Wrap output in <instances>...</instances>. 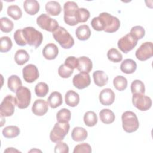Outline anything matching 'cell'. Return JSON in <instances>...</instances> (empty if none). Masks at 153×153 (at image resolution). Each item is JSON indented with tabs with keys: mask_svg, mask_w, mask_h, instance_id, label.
<instances>
[{
	"mask_svg": "<svg viewBox=\"0 0 153 153\" xmlns=\"http://www.w3.org/2000/svg\"><path fill=\"white\" fill-rule=\"evenodd\" d=\"M45 11L48 14L56 16L60 14L62 11V7L60 4L55 1H48L45 4Z\"/></svg>",
	"mask_w": 153,
	"mask_h": 153,
	"instance_id": "cb8c5ba5",
	"label": "cell"
},
{
	"mask_svg": "<svg viewBox=\"0 0 153 153\" xmlns=\"http://www.w3.org/2000/svg\"><path fill=\"white\" fill-rule=\"evenodd\" d=\"M20 152V151L14 149V148H8L6 150L4 151V152Z\"/></svg>",
	"mask_w": 153,
	"mask_h": 153,
	"instance_id": "c3c4849f",
	"label": "cell"
},
{
	"mask_svg": "<svg viewBox=\"0 0 153 153\" xmlns=\"http://www.w3.org/2000/svg\"><path fill=\"white\" fill-rule=\"evenodd\" d=\"M72 83L76 88L79 90L84 89L87 87L91 83L90 75L87 73L80 72L74 76Z\"/></svg>",
	"mask_w": 153,
	"mask_h": 153,
	"instance_id": "5bb4252c",
	"label": "cell"
},
{
	"mask_svg": "<svg viewBox=\"0 0 153 153\" xmlns=\"http://www.w3.org/2000/svg\"><path fill=\"white\" fill-rule=\"evenodd\" d=\"M138 40L132 36L130 33H128L121 37L118 41V47L120 50L127 53L132 50L137 45Z\"/></svg>",
	"mask_w": 153,
	"mask_h": 153,
	"instance_id": "8fae6325",
	"label": "cell"
},
{
	"mask_svg": "<svg viewBox=\"0 0 153 153\" xmlns=\"http://www.w3.org/2000/svg\"><path fill=\"white\" fill-rule=\"evenodd\" d=\"M59 54V48L53 43H48L45 45L42 50V54L47 60H53L56 58Z\"/></svg>",
	"mask_w": 153,
	"mask_h": 153,
	"instance_id": "e0dca14e",
	"label": "cell"
},
{
	"mask_svg": "<svg viewBox=\"0 0 153 153\" xmlns=\"http://www.w3.org/2000/svg\"><path fill=\"white\" fill-rule=\"evenodd\" d=\"M90 16V12L88 10L84 8H79L78 9V23H84L88 20Z\"/></svg>",
	"mask_w": 153,
	"mask_h": 153,
	"instance_id": "f6af8a7d",
	"label": "cell"
},
{
	"mask_svg": "<svg viewBox=\"0 0 153 153\" xmlns=\"http://www.w3.org/2000/svg\"><path fill=\"white\" fill-rule=\"evenodd\" d=\"M71 118V111L66 109L63 108L59 111L56 115L57 121L59 123H68Z\"/></svg>",
	"mask_w": 153,
	"mask_h": 153,
	"instance_id": "836d02e7",
	"label": "cell"
},
{
	"mask_svg": "<svg viewBox=\"0 0 153 153\" xmlns=\"http://www.w3.org/2000/svg\"><path fill=\"white\" fill-rule=\"evenodd\" d=\"M12 41L8 36H2L0 39V51L6 53L11 49Z\"/></svg>",
	"mask_w": 153,
	"mask_h": 153,
	"instance_id": "f35d334b",
	"label": "cell"
},
{
	"mask_svg": "<svg viewBox=\"0 0 153 153\" xmlns=\"http://www.w3.org/2000/svg\"><path fill=\"white\" fill-rule=\"evenodd\" d=\"M23 35L27 44L35 48L39 47L43 40L42 33L33 27H26L22 29Z\"/></svg>",
	"mask_w": 153,
	"mask_h": 153,
	"instance_id": "7a4b0ae2",
	"label": "cell"
},
{
	"mask_svg": "<svg viewBox=\"0 0 153 153\" xmlns=\"http://www.w3.org/2000/svg\"><path fill=\"white\" fill-rule=\"evenodd\" d=\"M54 39L65 49H69L74 45V39L70 33L63 27L59 26L53 32Z\"/></svg>",
	"mask_w": 153,
	"mask_h": 153,
	"instance_id": "3957f363",
	"label": "cell"
},
{
	"mask_svg": "<svg viewBox=\"0 0 153 153\" xmlns=\"http://www.w3.org/2000/svg\"><path fill=\"white\" fill-rule=\"evenodd\" d=\"M152 47V42H145L143 43L136 51L135 55L136 58L140 61H145L150 59L153 54Z\"/></svg>",
	"mask_w": 153,
	"mask_h": 153,
	"instance_id": "7c38bea8",
	"label": "cell"
},
{
	"mask_svg": "<svg viewBox=\"0 0 153 153\" xmlns=\"http://www.w3.org/2000/svg\"><path fill=\"white\" fill-rule=\"evenodd\" d=\"M17 106L19 109H26L30 103L31 93L26 87H21L16 92Z\"/></svg>",
	"mask_w": 153,
	"mask_h": 153,
	"instance_id": "52a82bcc",
	"label": "cell"
},
{
	"mask_svg": "<svg viewBox=\"0 0 153 153\" xmlns=\"http://www.w3.org/2000/svg\"><path fill=\"white\" fill-rule=\"evenodd\" d=\"M94 84L99 87H103L108 82V76L103 71L97 70L93 74Z\"/></svg>",
	"mask_w": 153,
	"mask_h": 153,
	"instance_id": "ffe728a7",
	"label": "cell"
},
{
	"mask_svg": "<svg viewBox=\"0 0 153 153\" xmlns=\"http://www.w3.org/2000/svg\"><path fill=\"white\" fill-rule=\"evenodd\" d=\"M122 126L124 130L127 133L136 131L139 127V123L136 115L132 111L124 112L121 116Z\"/></svg>",
	"mask_w": 153,
	"mask_h": 153,
	"instance_id": "277c9868",
	"label": "cell"
},
{
	"mask_svg": "<svg viewBox=\"0 0 153 153\" xmlns=\"http://www.w3.org/2000/svg\"><path fill=\"white\" fill-rule=\"evenodd\" d=\"M132 103L134 106L142 111L149 109L152 106L151 99L149 96L144 95V94H133Z\"/></svg>",
	"mask_w": 153,
	"mask_h": 153,
	"instance_id": "30bf717a",
	"label": "cell"
},
{
	"mask_svg": "<svg viewBox=\"0 0 153 153\" xmlns=\"http://www.w3.org/2000/svg\"><path fill=\"white\" fill-rule=\"evenodd\" d=\"M36 23L41 29L52 33L59 26L55 19L46 14H41L36 19Z\"/></svg>",
	"mask_w": 153,
	"mask_h": 153,
	"instance_id": "9c48e42d",
	"label": "cell"
},
{
	"mask_svg": "<svg viewBox=\"0 0 153 153\" xmlns=\"http://www.w3.org/2000/svg\"><path fill=\"white\" fill-rule=\"evenodd\" d=\"M78 6L74 1H68L63 6L64 21L69 26H75L78 23Z\"/></svg>",
	"mask_w": 153,
	"mask_h": 153,
	"instance_id": "6da1fadb",
	"label": "cell"
},
{
	"mask_svg": "<svg viewBox=\"0 0 153 153\" xmlns=\"http://www.w3.org/2000/svg\"><path fill=\"white\" fill-rule=\"evenodd\" d=\"M7 14L15 20H19L22 16L20 8L16 5H10L7 8Z\"/></svg>",
	"mask_w": 153,
	"mask_h": 153,
	"instance_id": "d6a6232c",
	"label": "cell"
},
{
	"mask_svg": "<svg viewBox=\"0 0 153 153\" xmlns=\"http://www.w3.org/2000/svg\"><path fill=\"white\" fill-rule=\"evenodd\" d=\"M69 123H56L50 133V139L54 143L62 141L69 132Z\"/></svg>",
	"mask_w": 153,
	"mask_h": 153,
	"instance_id": "5b68a950",
	"label": "cell"
},
{
	"mask_svg": "<svg viewBox=\"0 0 153 153\" xmlns=\"http://www.w3.org/2000/svg\"><path fill=\"white\" fill-rule=\"evenodd\" d=\"M87 131L81 127H75L71 133L72 139L76 142H82L87 137Z\"/></svg>",
	"mask_w": 153,
	"mask_h": 153,
	"instance_id": "d4e9b609",
	"label": "cell"
},
{
	"mask_svg": "<svg viewBox=\"0 0 153 153\" xmlns=\"http://www.w3.org/2000/svg\"><path fill=\"white\" fill-rule=\"evenodd\" d=\"M75 34L78 39L81 41H85L90 37L91 30L88 25H82L76 29Z\"/></svg>",
	"mask_w": 153,
	"mask_h": 153,
	"instance_id": "484cf974",
	"label": "cell"
},
{
	"mask_svg": "<svg viewBox=\"0 0 153 153\" xmlns=\"http://www.w3.org/2000/svg\"><path fill=\"white\" fill-rule=\"evenodd\" d=\"M99 98L102 105L104 106H109L114 102L115 95L112 90L107 88L100 91Z\"/></svg>",
	"mask_w": 153,
	"mask_h": 153,
	"instance_id": "9a60e30c",
	"label": "cell"
},
{
	"mask_svg": "<svg viewBox=\"0 0 153 153\" xmlns=\"http://www.w3.org/2000/svg\"><path fill=\"white\" fill-rule=\"evenodd\" d=\"M99 117L101 121L106 124L112 123L115 119L114 113L109 109H102L99 112Z\"/></svg>",
	"mask_w": 153,
	"mask_h": 153,
	"instance_id": "4316f807",
	"label": "cell"
},
{
	"mask_svg": "<svg viewBox=\"0 0 153 153\" xmlns=\"http://www.w3.org/2000/svg\"><path fill=\"white\" fill-rule=\"evenodd\" d=\"M14 39L16 43L20 46H25L27 44L23 35L22 29L17 30L14 33Z\"/></svg>",
	"mask_w": 153,
	"mask_h": 153,
	"instance_id": "ee69618b",
	"label": "cell"
},
{
	"mask_svg": "<svg viewBox=\"0 0 153 153\" xmlns=\"http://www.w3.org/2000/svg\"><path fill=\"white\" fill-rule=\"evenodd\" d=\"M14 27L13 22L8 18L4 17L1 18V30L3 32L9 33Z\"/></svg>",
	"mask_w": 153,
	"mask_h": 153,
	"instance_id": "74e56055",
	"label": "cell"
},
{
	"mask_svg": "<svg viewBox=\"0 0 153 153\" xmlns=\"http://www.w3.org/2000/svg\"><path fill=\"white\" fill-rule=\"evenodd\" d=\"M137 68L136 62L131 59H127L123 61L120 65L121 71L127 74L134 73Z\"/></svg>",
	"mask_w": 153,
	"mask_h": 153,
	"instance_id": "7402d4cb",
	"label": "cell"
},
{
	"mask_svg": "<svg viewBox=\"0 0 153 153\" xmlns=\"http://www.w3.org/2000/svg\"><path fill=\"white\" fill-rule=\"evenodd\" d=\"M78 65L77 69L80 72L88 74L93 68V63L91 59L85 56H82L78 59Z\"/></svg>",
	"mask_w": 153,
	"mask_h": 153,
	"instance_id": "ac0fdd59",
	"label": "cell"
},
{
	"mask_svg": "<svg viewBox=\"0 0 153 153\" xmlns=\"http://www.w3.org/2000/svg\"><path fill=\"white\" fill-rule=\"evenodd\" d=\"M23 8L26 13L33 16L39 10V4L36 0H26L23 2Z\"/></svg>",
	"mask_w": 153,
	"mask_h": 153,
	"instance_id": "d6986e66",
	"label": "cell"
},
{
	"mask_svg": "<svg viewBox=\"0 0 153 153\" xmlns=\"http://www.w3.org/2000/svg\"><path fill=\"white\" fill-rule=\"evenodd\" d=\"M65 65L68 66L70 68L74 69L77 68L78 65V59L74 56H69L65 59Z\"/></svg>",
	"mask_w": 153,
	"mask_h": 153,
	"instance_id": "7dc6e473",
	"label": "cell"
},
{
	"mask_svg": "<svg viewBox=\"0 0 153 153\" xmlns=\"http://www.w3.org/2000/svg\"><path fill=\"white\" fill-rule=\"evenodd\" d=\"M66 104L71 107L76 106L79 102V94L74 90L68 91L65 96Z\"/></svg>",
	"mask_w": 153,
	"mask_h": 153,
	"instance_id": "44dd1931",
	"label": "cell"
},
{
	"mask_svg": "<svg viewBox=\"0 0 153 153\" xmlns=\"http://www.w3.org/2000/svg\"><path fill=\"white\" fill-rule=\"evenodd\" d=\"M22 72L24 80L28 83H32L39 78L38 69L33 64H29L25 66L22 69Z\"/></svg>",
	"mask_w": 153,
	"mask_h": 153,
	"instance_id": "4fadbf2b",
	"label": "cell"
},
{
	"mask_svg": "<svg viewBox=\"0 0 153 153\" xmlns=\"http://www.w3.org/2000/svg\"><path fill=\"white\" fill-rule=\"evenodd\" d=\"M99 16L103 20L105 32L114 33L120 28V22L117 17L106 12L100 13Z\"/></svg>",
	"mask_w": 153,
	"mask_h": 153,
	"instance_id": "8992f818",
	"label": "cell"
},
{
	"mask_svg": "<svg viewBox=\"0 0 153 153\" xmlns=\"http://www.w3.org/2000/svg\"><path fill=\"white\" fill-rule=\"evenodd\" d=\"M113 84L115 89L118 91H123L127 88V80L122 75H117L114 78Z\"/></svg>",
	"mask_w": 153,
	"mask_h": 153,
	"instance_id": "1f68e13d",
	"label": "cell"
},
{
	"mask_svg": "<svg viewBox=\"0 0 153 153\" xmlns=\"http://www.w3.org/2000/svg\"><path fill=\"white\" fill-rule=\"evenodd\" d=\"M32 151H33V152H35V151H40V152H41V151H39V150H33V149H32V150H30L29 152H32Z\"/></svg>",
	"mask_w": 153,
	"mask_h": 153,
	"instance_id": "681fc988",
	"label": "cell"
},
{
	"mask_svg": "<svg viewBox=\"0 0 153 153\" xmlns=\"http://www.w3.org/2000/svg\"><path fill=\"white\" fill-rule=\"evenodd\" d=\"M20 128L16 126H9L2 130V135L6 138H14L20 134Z\"/></svg>",
	"mask_w": 153,
	"mask_h": 153,
	"instance_id": "f546056e",
	"label": "cell"
},
{
	"mask_svg": "<svg viewBox=\"0 0 153 153\" xmlns=\"http://www.w3.org/2000/svg\"><path fill=\"white\" fill-rule=\"evenodd\" d=\"M49 90L48 85L43 82L38 83L35 87V92L38 97H42L45 96Z\"/></svg>",
	"mask_w": 153,
	"mask_h": 153,
	"instance_id": "8d00e7d4",
	"label": "cell"
},
{
	"mask_svg": "<svg viewBox=\"0 0 153 153\" xmlns=\"http://www.w3.org/2000/svg\"><path fill=\"white\" fill-rule=\"evenodd\" d=\"M17 105L16 97L12 95H7L4 97L0 105V114L1 117L11 116Z\"/></svg>",
	"mask_w": 153,
	"mask_h": 153,
	"instance_id": "ba28073f",
	"label": "cell"
},
{
	"mask_svg": "<svg viewBox=\"0 0 153 153\" xmlns=\"http://www.w3.org/2000/svg\"><path fill=\"white\" fill-rule=\"evenodd\" d=\"M47 102L51 108L54 109L60 106L63 103V99L61 93L58 91L52 92L47 99Z\"/></svg>",
	"mask_w": 153,
	"mask_h": 153,
	"instance_id": "603a6c76",
	"label": "cell"
},
{
	"mask_svg": "<svg viewBox=\"0 0 153 153\" xmlns=\"http://www.w3.org/2000/svg\"><path fill=\"white\" fill-rule=\"evenodd\" d=\"M55 153H68L69 147L66 143L62 142H59L57 143L54 147Z\"/></svg>",
	"mask_w": 153,
	"mask_h": 153,
	"instance_id": "bcb514c9",
	"label": "cell"
},
{
	"mask_svg": "<svg viewBox=\"0 0 153 153\" xmlns=\"http://www.w3.org/2000/svg\"><path fill=\"white\" fill-rule=\"evenodd\" d=\"M130 34L134 38L139 40L143 38L145 35V30L141 26H135L131 29Z\"/></svg>",
	"mask_w": 153,
	"mask_h": 153,
	"instance_id": "ab89813d",
	"label": "cell"
},
{
	"mask_svg": "<svg viewBox=\"0 0 153 153\" xmlns=\"http://www.w3.org/2000/svg\"><path fill=\"white\" fill-rule=\"evenodd\" d=\"M29 60V55L27 52L23 49L18 50L14 55V60L19 65L25 64Z\"/></svg>",
	"mask_w": 153,
	"mask_h": 153,
	"instance_id": "f1b7e54d",
	"label": "cell"
},
{
	"mask_svg": "<svg viewBox=\"0 0 153 153\" xmlns=\"http://www.w3.org/2000/svg\"><path fill=\"white\" fill-rule=\"evenodd\" d=\"M8 87L13 93H16L22 86L20 78L16 75H12L8 78Z\"/></svg>",
	"mask_w": 153,
	"mask_h": 153,
	"instance_id": "83f0119b",
	"label": "cell"
},
{
	"mask_svg": "<svg viewBox=\"0 0 153 153\" xmlns=\"http://www.w3.org/2000/svg\"><path fill=\"white\" fill-rule=\"evenodd\" d=\"M48 110V103L43 99L36 100L32 107V112L37 116L45 115Z\"/></svg>",
	"mask_w": 153,
	"mask_h": 153,
	"instance_id": "2e32d148",
	"label": "cell"
},
{
	"mask_svg": "<svg viewBox=\"0 0 153 153\" xmlns=\"http://www.w3.org/2000/svg\"><path fill=\"white\" fill-rule=\"evenodd\" d=\"M74 72V69L70 68L65 64L61 65L58 69L59 75L63 78H67L71 76Z\"/></svg>",
	"mask_w": 153,
	"mask_h": 153,
	"instance_id": "b9f144b4",
	"label": "cell"
},
{
	"mask_svg": "<svg viewBox=\"0 0 153 153\" xmlns=\"http://www.w3.org/2000/svg\"><path fill=\"white\" fill-rule=\"evenodd\" d=\"M73 152L74 153H80V152L90 153V152H91V147L87 143H80L75 146L73 151Z\"/></svg>",
	"mask_w": 153,
	"mask_h": 153,
	"instance_id": "7bdbcfd3",
	"label": "cell"
},
{
	"mask_svg": "<svg viewBox=\"0 0 153 153\" xmlns=\"http://www.w3.org/2000/svg\"><path fill=\"white\" fill-rule=\"evenodd\" d=\"M84 122L88 127L94 126L97 123V115L93 111H87L84 115Z\"/></svg>",
	"mask_w": 153,
	"mask_h": 153,
	"instance_id": "4dcf8cb0",
	"label": "cell"
},
{
	"mask_svg": "<svg viewBox=\"0 0 153 153\" xmlns=\"http://www.w3.org/2000/svg\"><path fill=\"white\" fill-rule=\"evenodd\" d=\"M91 25L92 27L97 31H102L105 29V25L103 20L99 16L94 17L91 21Z\"/></svg>",
	"mask_w": 153,
	"mask_h": 153,
	"instance_id": "60d3db41",
	"label": "cell"
},
{
	"mask_svg": "<svg viewBox=\"0 0 153 153\" xmlns=\"http://www.w3.org/2000/svg\"><path fill=\"white\" fill-rule=\"evenodd\" d=\"M107 57L110 61L115 63H118L123 59L122 54L115 48H112L108 50L107 53Z\"/></svg>",
	"mask_w": 153,
	"mask_h": 153,
	"instance_id": "d590c367",
	"label": "cell"
},
{
	"mask_svg": "<svg viewBox=\"0 0 153 153\" xmlns=\"http://www.w3.org/2000/svg\"><path fill=\"white\" fill-rule=\"evenodd\" d=\"M131 91L133 94L140 93L145 94V87L143 82L139 79L134 80L131 84Z\"/></svg>",
	"mask_w": 153,
	"mask_h": 153,
	"instance_id": "e575fe53",
	"label": "cell"
}]
</instances>
